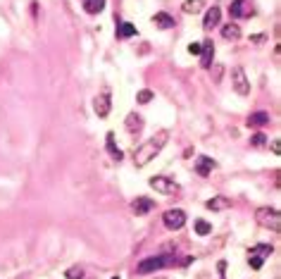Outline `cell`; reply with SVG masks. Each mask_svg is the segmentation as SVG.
<instances>
[{
    "label": "cell",
    "instance_id": "6da1fadb",
    "mask_svg": "<svg viewBox=\"0 0 281 279\" xmlns=\"http://www.w3.org/2000/svg\"><path fill=\"white\" fill-rule=\"evenodd\" d=\"M167 139H169V131L162 129V131H157V134L150 136L148 141H143L139 148L134 150V165H136V167H145L150 160H155V155L164 148Z\"/></svg>",
    "mask_w": 281,
    "mask_h": 279
},
{
    "label": "cell",
    "instance_id": "7a4b0ae2",
    "mask_svg": "<svg viewBox=\"0 0 281 279\" xmlns=\"http://www.w3.org/2000/svg\"><path fill=\"white\" fill-rule=\"evenodd\" d=\"M255 222L260 227H265V229H270L274 234H279L281 232V213L277 208H270V205H262L255 210Z\"/></svg>",
    "mask_w": 281,
    "mask_h": 279
},
{
    "label": "cell",
    "instance_id": "3957f363",
    "mask_svg": "<svg viewBox=\"0 0 281 279\" xmlns=\"http://www.w3.org/2000/svg\"><path fill=\"white\" fill-rule=\"evenodd\" d=\"M176 265V256H152V258H145V260H140L139 265H136V272L139 275H152V272H157V270H164V268H172Z\"/></svg>",
    "mask_w": 281,
    "mask_h": 279
},
{
    "label": "cell",
    "instance_id": "277c9868",
    "mask_svg": "<svg viewBox=\"0 0 281 279\" xmlns=\"http://www.w3.org/2000/svg\"><path fill=\"white\" fill-rule=\"evenodd\" d=\"M274 253V246H270V244H258V246H253L248 251V263L253 270H260L262 268V263L267 260V258Z\"/></svg>",
    "mask_w": 281,
    "mask_h": 279
},
{
    "label": "cell",
    "instance_id": "5b68a950",
    "mask_svg": "<svg viewBox=\"0 0 281 279\" xmlns=\"http://www.w3.org/2000/svg\"><path fill=\"white\" fill-rule=\"evenodd\" d=\"M231 86H234V91H236L238 96H248L250 93V81H248V76H246V69L241 64H236L231 69Z\"/></svg>",
    "mask_w": 281,
    "mask_h": 279
},
{
    "label": "cell",
    "instance_id": "8992f818",
    "mask_svg": "<svg viewBox=\"0 0 281 279\" xmlns=\"http://www.w3.org/2000/svg\"><path fill=\"white\" fill-rule=\"evenodd\" d=\"M150 189H155L157 193H167V196H174V193H179V184L174 182V179H167V177H150Z\"/></svg>",
    "mask_w": 281,
    "mask_h": 279
},
{
    "label": "cell",
    "instance_id": "52a82bcc",
    "mask_svg": "<svg viewBox=\"0 0 281 279\" xmlns=\"http://www.w3.org/2000/svg\"><path fill=\"white\" fill-rule=\"evenodd\" d=\"M93 110L100 119H105L112 110V98H110V88H103V93H98L96 100H93Z\"/></svg>",
    "mask_w": 281,
    "mask_h": 279
},
{
    "label": "cell",
    "instance_id": "ba28073f",
    "mask_svg": "<svg viewBox=\"0 0 281 279\" xmlns=\"http://www.w3.org/2000/svg\"><path fill=\"white\" fill-rule=\"evenodd\" d=\"M162 222L167 229L176 232V229H181V227L186 225V213L179 210V208H172V210H167V213L162 215Z\"/></svg>",
    "mask_w": 281,
    "mask_h": 279
},
{
    "label": "cell",
    "instance_id": "9c48e42d",
    "mask_svg": "<svg viewBox=\"0 0 281 279\" xmlns=\"http://www.w3.org/2000/svg\"><path fill=\"white\" fill-rule=\"evenodd\" d=\"M131 210L139 215V217L140 215H148L150 210H155V201H152V198H145V196H136L134 203H131Z\"/></svg>",
    "mask_w": 281,
    "mask_h": 279
},
{
    "label": "cell",
    "instance_id": "30bf717a",
    "mask_svg": "<svg viewBox=\"0 0 281 279\" xmlns=\"http://www.w3.org/2000/svg\"><path fill=\"white\" fill-rule=\"evenodd\" d=\"M219 19H222V10H219V5H212V7L205 12V17H203V29L219 26Z\"/></svg>",
    "mask_w": 281,
    "mask_h": 279
},
{
    "label": "cell",
    "instance_id": "8fae6325",
    "mask_svg": "<svg viewBox=\"0 0 281 279\" xmlns=\"http://www.w3.org/2000/svg\"><path fill=\"white\" fill-rule=\"evenodd\" d=\"M200 64L205 67V69H210L212 67V57H215V43L212 41H203V48H200Z\"/></svg>",
    "mask_w": 281,
    "mask_h": 279
},
{
    "label": "cell",
    "instance_id": "7c38bea8",
    "mask_svg": "<svg viewBox=\"0 0 281 279\" xmlns=\"http://www.w3.org/2000/svg\"><path fill=\"white\" fill-rule=\"evenodd\" d=\"M215 170V160L212 158H207V155H200L198 160H195V172L200 174V177H207L210 172Z\"/></svg>",
    "mask_w": 281,
    "mask_h": 279
},
{
    "label": "cell",
    "instance_id": "4fadbf2b",
    "mask_svg": "<svg viewBox=\"0 0 281 279\" xmlns=\"http://www.w3.org/2000/svg\"><path fill=\"white\" fill-rule=\"evenodd\" d=\"M124 124H127V129H129V134H140V131H143V117L136 115V112H129Z\"/></svg>",
    "mask_w": 281,
    "mask_h": 279
},
{
    "label": "cell",
    "instance_id": "5bb4252c",
    "mask_svg": "<svg viewBox=\"0 0 281 279\" xmlns=\"http://www.w3.org/2000/svg\"><path fill=\"white\" fill-rule=\"evenodd\" d=\"M207 210H227V208H231V198H227V196H215V198H210L205 203Z\"/></svg>",
    "mask_w": 281,
    "mask_h": 279
},
{
    "label": "cell",
    "instance_id": "9a60e30c",
    "mask_svg": "<svg viewBox=\"0 0 281 279\" xmlns=\"http://www.w3.org/2000/svg\"><path fill=\"white\" fill-rule=\"evenodd\" d=\"M265 124H270V112H253L248 117V127H265Z\"/></svg>",
    "mask_w": 281,
    "mask_h": 279
},
{
    "label": "cell",
    "instance_id": "2e32d148",
    "mask_svg": "<svg viewBox=\"0 0 281 279\" xmlns=\"http://www.w3.org/2000/svg\"><path fill=\"white\" fill-rule=\"evenodd\" d=\"M222 38H224V41H238V38H241V26H238V24H227V26H222Z\"/></svg>",
    "mask_w": 281,
    "mask_h": 279
},
{
    "label": "cell",
    "instance_id": "e0dca14e",
    "mask_svg": "<svg viewBox=\"0 0 281 279\" xmlns=\"http://www.w3.org/2000/svg\"><path fill=\"white\" fill-rule=\"evenodd\" d=\"M203 7H205V0H186L184 5H181V10L186 14H200Z\"/></svg>",
    "mask_w": 281,
    "mask_h": 279
},
{
    "label": "cell",
    "instance_id": "ac0fdd59",
    "mask_svg": "<svg viewBox=\"0 0 281 279\" xmlns=\"http://www.w3.org/2000/svg\"><path fill=\"white\" fill-rule=\"evenodd\" d=\"M152 24H155V26H160V29H172L174 19L167 14V12H157V14L152 17Z\"/></svg>",
    "mask_w": 281,
    "mask_h": 279
},
{
    "label": "cell",
    "instance_id": "d6986e66",
    "mask_svg": "<svg viewBox=\"0 0 281 279\" xmlns=\"http://www.w3.org/2000/svg\"><path fill=\"white\" fill-rule=\"evenodd\" d=\"M131 36H136V26L131 21H122L117 26V38H131Z\"/></svg>",
    "mask_w": 281,
    "mask_h": 279
},
{
    "label": "cell",
    "instance_id": "ffe728a7",
    "mask_svg": "<svg viewBox=\"0 0 281 279\" xmlns=\"http://www.w3.org/2000/svg\"><path fill=\"white\" fill-rule=\"evenodd\" d=\"M105 146H108V153H110V155H112V158H115L117 162L124 158V153H122V150L115 146V134H112V131L108 134V141H105Z\"/></svg>",
    "mask_w": 281,
    "mask_h": 279
},
{
    "label": "cell",
    "instance_id": "44dd1931",
    "mask_svg": "<svg viewBox=\"0 0 281 279\" xmlns=\"http://www.w3.org/2000/svg\"><path fill=\"white\" fill-rule=\"evenodd\" d=\"M105 7V0H84V10L88 14H98V12H103Z\"/></svg>",
    "mask_w": 281,
    "mask_h": 279
},
{
    "label": "cell",
    "instance_id": "7402d4cb",
    "mask_svg": "<svg viewBox=\"0 0 281 279\" xmlns=\"http://www.w3.org/2000/svg\"><path fill=\"white\" fill-rule=\"evenodd\" d=\"M243 2H246V0H234V2H231V7H229V14H231L234 19H238V17H246Z\"/></svg>",
    "mask_w": 281,
    "mask_h": 279
},
{
    "label": "cell",
    "instance_id": "603a6c76",
    "mask_svg": "<svg viewBox=\"0 0 281 279\" xmlns=\"http://www.w3.org/2000/svg\"><path fill=\"white\" fill-rule=\"evenodd\" d=\"M195 234H198V236L212 234V225H210V222H205V220H195Z\"/></svg>",
    "mask_w": 281,
    "mask_h": 279
},
{
    "label": "cell",
    "instance_id": "cb8c5ba5",
    "mask_svg": "<svg viewBox=\"0 0 281 279\" xmlns=\"http://www.w3.org/2000/svg\"><path fill=\"white\" fill-rule=\"evenodd\" d=\"M152 98H155V93H152L150 88H143V91H139V93H136V103L145 105V103H150Z\"/></svg>",
    "mask_w": 281,
    "mask_h": 279
},
{
    "label": "cell",
    "instance_id": "d4e9b609",
    "mask_svg": "<svg viewBox=\"0 0 281 279\" xmlns=\"http://www.w3.org/2000/svg\"><path fill=\"white\" fill-rule=\"evenodd\" d=\"M65 277L67 279H84V270L79 268V265H74V268H69L65 272Z\"/></svg>",
    "mask_w": 281,
    "mask_h": 279
},
{
    "label": "cell",
    "instance_id": "484cf974",
    "mask_svg": "<svg viewBox=\"0 0 281 279\" xmlns=\"http://www.w3.org/2000/svg\"><path fill=\"white\" fill-rule=\"evenodd\" d=\"M210 69H215V72H212V79H215V84H219V81H222V74H224V67H222V64H212Z\"/></svg>",
    "mask_w": 281,
    "mask_h": 279
},
{
    "label": "cell",
    "instance_id": "4316f807",
    "mask_svg": "<svg viewBox=\"0 0 281 279\" xmlns=\"http://www.w3.org/2000/svg\"><path fill=\"white\" fill-rule=\"evenodd\" d=\"M265 134H255V136H253V139H250V143H253V146H265Z\"/></svg>",
    "mask_w": 281,
    "mask_h": 279
},
{
    "label": "cell",
    "instance_id": "83f0119b",
    "mask_svg": "<svg viewBox=\"0 0 281 279\" xmlns=\"http://www.w3.org/2000/svg\"><path fill=\"white\" fill-rule=\"evenodd\" d=\"M200 48H203V43H191V45H188V53L191 55H200Z\"/></svg>",
    "mask_w": 281,
    "mask_h": 279
},
{
    "label": "cell",
    "instance_id": "f1b7e54d",
    "mask_svg": "<svg viewBox=\"0 0 281 279\" xmlns=\"http://www.w3.org/2000/svg\"><path fill=\"white\" fill-rule=\"evenodd\" d=\"M272 153H277V155L281 153V143H279V139H277V141H272Z\"/></svg>",
    "mask_w": 281,
    "mask_h": 279
},
{
    "label": "cell",
    "instance_id": "f546056e",
    "mask_svg": "<svg viewBox=\"0 0 281 279\" xmlns=\"http://www.w3.org/2000/svg\"><path fill=\"white\" fill-rule=\"evenodd\" d=\"M250 41H253V43H262V41H265V36H253Z\"/></svg>",
    "mask_w": 281,
    "mask_h": 279
},
{
    "label": "cell",
    "instance_id": "4dcf8cb0",
    "mask_svg": "<svg viewBox=\"0 0 281 279\" xmlns=\"http://www.w3.org/2000/svg\"><path fill=\"white\" fill-rule=\"evenodd\" d=\"M112 279H119V277H112Z\"/></svg>",
    "mask_w": 281,
    "mask_h": 279
}]
</instances>
